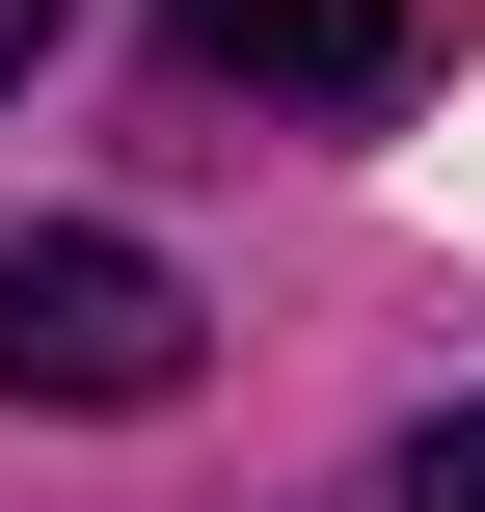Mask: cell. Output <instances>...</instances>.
<instances>
[{
    "instance_id": "cell-4",
    "label": "cell",
    "mask_w": 485,
    "mask_h": 512,
    "mask_svg": "<svg viewBox=\"0 0 485 512\" xmlns=\"http://www.w3.org/2000/svg\"><path fill=\"white\" fill-rule=\"evenodd\" d=\"M27 54H54V0H0V81H27Z\"/></svg>"
},
{
    "instance_id": "cell-1",
    "label": "cell",
    "mask_w": 485,
    "mask_h": 512,
    "mask_svg": "<svg viewBox=\"0 0 485 512\" xmlns=\"http://www.w3.org/2000/svg\"><path fill=\"white\" fill-rule=\"evenodd\" d=\"M162 378H189L162 243H0V405H162Z\"/></svg>"
},
{
    "instance_id": "cell-3",
    "label": "cell",
    "mask_w": 485,
    "mask_h": 512,
    "mask_svg": "<svg viewBox=\"0 0 485 512\" xmlns=\"http://www.w3.org/2000/svg\"><path fill=\"white\" fill-rule=\"evenodd\" d=\"M405 512H485V405H432V432H405Z\"/></svg>"
},
{
    "instance_id": "cell-2",
    "label": "cell",
    "mask_w": 485,
    "mask_h": 512,
    "mask_svg": "<svg viewBox=\"0 0 485 512\" xmlns=\"http://www.w3.org/2000/svg\"><path fill=\"white\" fill-rule=\"evenodd\" d=\"M189 54L270 81V108H405V81L459 54V0H189Z\"/></svg>"
}]
</instances>
